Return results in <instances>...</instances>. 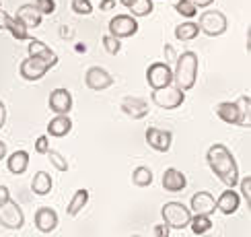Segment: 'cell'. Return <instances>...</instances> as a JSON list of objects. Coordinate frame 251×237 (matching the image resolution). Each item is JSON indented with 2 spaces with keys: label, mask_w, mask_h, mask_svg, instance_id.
<instances>
[{
  "label": "cell",
  "mask_w": 251,
  "mask_h": 237,
  "mask_svg": "<svg viewBox=\"0 0 251 237\" xmlns=\"http://www.w3.org/2000/svg\"><path fill=\"white\" fill-rule=\"evenodd\" d=\"M85 82H87V87L93 89V91H103V89H109L113 85V77L107 70H103L99 66H93V68L87 70Z\"/></svg>",
  "instance_id": "obj_11"
},
{
  "label": "cell",
  "mask_w": 251,
  "mask_h": 237,
  "mask_svg": "<svg viewBox=\"0 0 251 237\" xmlns=\"http://www.w3.org/2000/svg\"><path fill=\"white\" fill-rule=\"evenodd\" d=\"M239 204H241V196H239L233 188H228V190H225L221 196H218L216 211H221L223 214H233V212H237Z\"/></svg>",
  "instance_id": "obj_17"
},
{
  "label": "cell",
  "mask_w": 251,
  "mask_h": 237,
  "mask_svg": "<svg viewBox=\"0 0 251 237\" xmlns=\"http://www.w3.org/2000/svg\"><path fill=\"white\" fill-rule=\"evenodd\" d=\"M120 2H122V4H124V6H130V4H132V2H134V0H120Z\"/></svg>",
  "instance_id": "obj_46"
},
{
  "label": "cell",
  "mask_w": 251,
  "mask_h": 237,
  "mask_svg": "<svg viewBox=\"0 0 251 237\" xmlns=\"http://www.w3.org/2000/svg\"><path fill=\"white\" fill-rule=\"evenodd\" d=\"M31 4H33L41 15H51L56 10V2H54V0H33Z\"/></svg>",
  "instance_id": "obj_34"
},
{
  "label": "cell",
  "mask_w": 251,
  "mask_h": 237,
  "mask_svg": "<svg viewBox=\"0 0 251 237\" xmlns=\"http://www.w3.org/2000/svg\"><path fill=\"white\" fill-rule=\"evenodd\" d=\"M151 99L154 101V105H159L163 109H175V107H179L181 103L185 101V95H183L181 89H177L171 82V85H167V87L152 89Z\"/></svg>",
  "instance_id": "obj_5"
},
{
  "label": "cell",
  "mask_w": 251,
  "mask_h": 237,
  "mask_svg": "<svg viewBox=\"0 0 251 237\" xmlns=\"http://www.w3.org/2000/svg\"><path fill=\"white\" fill-rule=\"evenodd\" d=\"M190 206H192V212L194 214H206L210 216L214 211H216V200L210 192H196L190 200Z\"/></svg>",
  "instance_id": "obj_13"
},
{
  "label": "cell",
  "mask_w": 251,
  "mask_h": 237,
  "mask_svg": "<svg viewBox=\"0 0 251 237\" xmlns=\"http://www.w3.org/2000/svg\"><path fill=\"white\" fill-rule=\"evenodd\" d=\"M132 10L134 17H149L154 8V2L152 0H134V2L128 6Z\"/></svg>",
  "instance_id": "obj_30"
},
{
  "label": "cell",
  "mask_w": 251,
  "mask_h": 237,
  "mask_svg": "<svg viewBox=\"0 0 251 237\" xmlns=\"http://www.w3.org/2000/svg\"><path fill=\"white\" fill-rule=\"evenodd\" d=\"M146 80H149L151 89H161L173 82V70L165 62H154L146 70Z\"/></svg>",
  "instance_id": "obj_7"
},
{
  "label": "cell",
  "mask_w": 251,
  "mask_h": 237,
  "mask_svg": "<svg viewBox=\"0 0 251 237\" xmlns=\"http://www.w3.org/2000/svg\"><path fill=\"white\" fill-rule=\"evenodd\" d=\"M6 200H10V192L6 185H0V204H4Z\"/></svg>",
  "instance_id": "obj_39"
},
{
  "label": "cell",
  "mask_w": 251,
  "mask_h": 237,
  "mask_svg": "<svg viewBox=\"0 0 251 237\" xmlns=\"http://www.w3.org/2000/svg\"><path fill=\"white\" fill-rule=\"evenodd\" d=\"M29 56H35V58H41L44 62H48V64L54 68L58 64V56H56V52L51 50L50 46H46L44 41H39V39H31L29 41Z\"/></svg>",
  "instance_id": "obj_16"
},
{
  "label": "cell",
  "mask_w": 251,
  "mask_h": 237,
  "mask_svg": "<svg viewBox=\"0 0 251 237\" xmlns=\"http://www.w3.org/2000/svg\"><path fill=\"white\" fill-rule=\"evenodd\" d=\"M72 10L76 15H91L93 4H91V0H72Z\"/></svg>",
  "instance_id": "obj_35"
},
{
  "label": "cell",
  "mask_w": 251,
  "mask_h": 237,
  "mask_svg": "<svg viewBox=\"0 0 251 237\" xmlns=\"http://www.w3.org/2000/svg\"><path fill=\"white\" fill-rule=\"evenodd\" d=\"M192 2L196 4V6H202V8H206V6H210L214 0H192Z\"/></svg>",
  "instance_id": "obj_44"
},
{
  "label": "cell",
  "mask_w": 251,
  "mask_h": 237,
  "mask_svg": "<svg viewBox=\"0 0 251 237\" xmlns=\"http://www.w3.org/2000/svg\"><path fill=\"white\" fill-rule=\"evenodd\" d=\"M48 151H50L48 136H39V138L35 140V153H39V155H46Z\"/></svg>",
  "instance_id": "obj_37"
},
{
  "label": "cell",
  "mask_w": 251,
  "mask_h": 237,
  "mask_svg": "<svg viewBox=\"0 0 251 237\" xmlns=\"http://www.w3.org/2000/svg\"><path fill=\"white\" fill-rule=\"evenodd\" d=\"M175 10L179 13L181 17H196V13H198V6L192 2V0H177L175 2Z\"/></svg>",
  "instance_id": "obj_31"
},
{
  "label": "cell",
  "mask_w": 251,
  "mask_h": 237,
  "mask_svg": "<svg viewBox=\"0 0 251 237\" xmlns=\"http://www.w3.org/2000/svg\"><path fill=\"white\" fill-rule=\"evenodd\" d=\"M6 157V144L2 142V140H0V161H2Z\"/></svg>",
  "instance_id": "obj_45"
},
{
  "label": "cell",
  "mask_w": 251,
  "mask_h": 237,
  "mask_svg": "<svg viewBox=\"0 0 251 237\" xmlns=\"http://www.w3.org/2000/svg\"><path fill=\"white\" fill-rule=\"evenodd\" d=\"M132 237H138V235H132Z\"/></svg>",
  "instance_id": "obj_47"
},
{
  "label": "cell",
  "mask_w": 251,
  "mask_h": 237,
  "mask_svg": "<svg viewBox=\"0 0 251 237\" xmlns=\"http://www.w3.org/2000/svg\"><path fill=\"white\" fill-rule=\"evenodd\" d=\"M8 31H10V35H13L15 39H19V41H25V39H29V29L21 23V21L17 19V17H10V21H8V27H6Z\"/></svg>",
  "instance_id": "obj_29"
},
{
  "label": "cell",
  "mask_w": 251,
  "mask_h": 237,
  "mask_svg": "<svg viewBox=\"0 0 251 237\" xmlns=\"http://www.w3.org/2000/svg\"><path fill=\"white\" fill-rule=\"evenodd\" d=\"M0 225L8 231H19L25 225V214L15 200H6L4 204H0Z\"/></svg>",
  "instance_id": "obj_6"
},
{
  "label": "cell",
  "mask_w": 251,
  "mask_h": 237,
  "mask_svg": "<svg viewBox=\"0 0 251 237\" xmlns=\"http://www.w3.org/2000/svg\"><path fill=\"white\" fill-rule=\"evenodd\" d=\"M4 122H6V107H4V103L0 101V128L4 126Z\"/></svg>",
  "instance_id": "obj_42"
},
{
  "label": "cell",
  "mask_w": 251,
  "mask_h": 237,
  "mask_svg": "<svg viewBox=\"0 0 251 237\" xmlns=\"http://www.w3.org/2000/svg\"><path fill=\"white\" fill-rule=\"evenodd\" d=\"M161 214H163V221L169 229H185L192 221L190 209L179 204V202H167L161 209Z\"/></svg>",
  "instance_id": "obj_3"
},
{
  "label": "cell",
  "mask_w": 251,
  "mask_h": 237,
  "mask_svg": "<svg viewBox=\"0 0 251 237\" xmlns=\"http://www.w3.org/2000/svg\"><path fill=\"white\" fill-rule=\"evenodd\" d=\"M175 72H173V82L177 89L190 91L196 85L198 79V56L196 52H183V54L175 60Z\"/></svg>",
  "instance_id": "obj_2"
},
{
  "label": "cell",
  "mask_w": 251,
  "mask_h": 237,
  "mask_svg": "<svg viewBox=\"0 0 251 237\" xmlns=\"http://www.w3.org/2000/svg\"><path fill=\"white\" fill-rule=\"evenodd\" d=\"M239 185H241V194H243V198L247 200V206H249V198H251V178L249 175L243 180H239Z\"/></svg>",
  "instance_id": "obj_36"
},
{
  "label": "cell",
  "mask_w": 251,
  "mask_h": 237,
  "mask_svg": "<svg viewBox=\"0 0 251 237\" xmlns=\"http://www.w3.org/2000/svg\"><path fill=\"white\" fill-rule=\"evenodd\" d=\"M187 227H192V231L196 235H204L212 229V221H210V216H206V214H192V221Z\"/></svg>",
  "instance_id": "obj_27"
},
{
  "label": "cell",
  "mask_w": 251,
  "mask_h": 237,
  "mask_svg": "<svg viewBox=\"0 0 251 237\" xmlns=\"http://www.w3.org/2000/svg\"><path fill=\"white\" fill-rule=\"evenodd\" d=\"M17 19L27 29H33V27L41 25V19H44V15H41L33 4H23V6H19V10H17Z\"/></svg>",
  "instance_id": "obj_19"
},
{
  "label": "cell",
  "mask_w": 251,
  "mask_h": 237,
  "mask_svg": "<svg viewBox=\"0 0 251 237\" xmlns=\"http://www.w3.org/2000/svg\"><path fill=\"white\" fill-rule=\"evenodd\" d=\"M72 130V122L68 116H56L54 120H51L48 124V132H50V136H56V138H62V136H66V134Z\"/></svg>",
  "instance_id": "obj_22"
},
{
  "label": "cell",
  "mask_w": 251,
  "mask_h": 237,
  "mask_svg": "<svg viewBox=\"0 0 251 237\" xmlns=\"http://www.w3.org/2000/svg\"><path fill=\"white\" fill-rule=\"evenodd\" d=\"M206 159H208V165H210L212 173L226 188H235L239 184V165L233 157V153L228 151L225 144H221V142L212 144V147L208 149Z\"/></svg>",
  "instance_id": "obj_1"
},
{
  "label": "cell",
  "mask_w": 251,
  "mask_h": 237,
  "mask_svg": "<svg viewBox=\"0 0 251 237\" xmlns=\"http://www.w3.org/2000/svg\"><path fill=\"white\" fill-rule=\"evenodd\" d=\"M185 185H187V180H185V175L179 169H175V167L165 169V173H163V188L167 192H181V190H185Z\"/></svg>",
  "instance_id": "obj_18"
},
{
  "label": "cell",
  "mask_w": 251,
  "mask_h": 237,
  "mask_svg": "<svg viewBox=\"0 0 251 237\" xmlns=\"http://www.w3.org/2000/svg\"><path fill=\"white\" fill-rule=\"evenodd\" d=\"M50 109L56 113V116H68L72 109V95L66 89H56L50 93Z\"/></svg>",
  "instance_id": "obj_10"
},
{
  "label": "cell",
  "mask_w": 251,
  "mask_h": 237,
  "mask_svg": "<svg viewBox=\"0 0 251 237\" xmlns=\"http://www.w3.org/2000/svg\"><path fill=\"white\" fill-rule=\"evenodd\" d=\"M216 116L221 118L223 122L226 124H237L239 126V111H237V105L231 101H223L216 105Z\"/></svg>",
  "instance_id": "obj_23"
},
{
  "label": "cell",
  "mask_w": 251,
  "mask_h": 237,
  "mask_svg": "<svg viewBox=\"0 0 251 237\" xmlns=\"http://www.w3.org/2000/svg\"><path fill=\"white\" fill-rule=\"evenodd\" d=\"M122 111L132 120H142L149 113V101L142 97H126L122 101Z\"/></svg>",
  "instance_id": "obj_15"
},
{
  "label": "cell",
  "mask_w": 251,
  "mask_h": 237,
  "mask_svg": "<svg viewBox=\"0 0 251 237\" xmlns=\"http://www.w3.org/2000/svg\"><path fill=\"white\" fill-rule=\"evenodd\" d=\"M35 227L41 233H51L58 227V212L50 206H41L35 212Z\"/></svg>",
  "instance_id": "obj_14"
},
{
  "label": "cell",
  "mask_w": 251,
  "mask_h": 237,
  "mask_svg": "<svg viewBox=\"0 0 251 237\" xmlns=\"http://www.w3.org/2000/svg\"><path fill=\"white\" fill-rule=\"evenodd\" d=\"M113 6H116V0H101V4H99L101 10H111Z\"/></svg>",
  "instance_id": "obj_41"
},
{
  "label": "cell",
  "mask_w": 251,
  "mask_h": 237,
  "mask_svg": "<svg viewBox=\"0 0 251 237\" xmlns=\"http://www.w3.org/2000/svg\"><path fill=\"white\" fill-rule=\"evenodd\" d=\"M132 184L138 185V188H149V185L152 184V171L149 167H144V165L136 167L134 173H132Z\"/></svg>",
  "instance_id": "obj_28"
},
{
  "label": "cell",
  "mask_w": 251,
  "mask_h": 237,
  "mask_svg": "<svg viewBox=\"0 0 251 237\" xmlns=\"http://www.w3.org/2000/svg\"><path fill=\"white\" fill-rule=\"evenodd\" d=\"M87 202H89V190H76L75 196L70 198V204H68L66 212H68L70 216H76L82 209H85Z\"/></svg>",
  "instance_id": "obj_26"
},
{
  "label": "cell",
  "mask_w": 251,
  "mask_h": 237,
  "mask_svg": "<svg viewBox=\"0 0 251 237\" xmlns=\"http://www.w3.org/2000/svg\"><path fill=\"white\" fill-rule=\"evenodd\" d=\"M29 167V153L27 151H17L8 157V171L15 175H23Z\"/></svg>",
  "instance_id": "obj_21"
},
{
  "label": "cell",
  "mask_w": 251,
  "mask_h": 237,
  "mask_svg": "<svg viewBox=\"0 0 251 237\" xmlns=\"http://www.w3.org/2000/svg\"><path fill=\"white\" fill-rule=\"evenodd\" d=\"M204 237H210V235H204Z\"/></svg>",
  "instance_id": "obj_48"
},
{
  "label": "cell",
  "mask_w": 251,
  "mask_h": 237,
  "mask_svg": "<svg viewBox=\"0 0 251 237\" xmlns=\"http://www.w3.org/2000/svg\"><path fill=\"white\" fill-rule=\"evenodd\" d=\"M138 31V21L130 15H116L109 21V35L124 39V37H132Z\"/></svg>",
  "instance_id": "obj_8"
},
{
  "label": "cell",
  "mask_w": 251,
  "mask_h": 237,
  "mask_svg": "<svg viewBox=\"0 0 251 237\" xmlns=\"http://www.w3.org/2000/svg\"><path fill=\"white\" fill-rule=\"evenodd\" d=\"M198 33H200V29H198V23H194V21H185V23L175 27V37L179 41H192L198 37Z\"/></svg>",
  "instance_id": "obj_25"
},
{
  "label": "cell",
  "mask_w": 251,
  "mask_h": 237,
  "mask_svg": "<svg viewBox=\"0 0 251 237\" xmlns=\"http://www.w3.org/2000/svg\"><path fill=\"white\" fill-rule=\"evenodd\" d=\"M51 188H54V180H51V175L48 171H37L33 175V182H31V190H33V194L46 196V194L51 192Z\"/></svg>",
  "instance_id": "obj_20"
},
{
  "label": "cell",
  "mask_w": 251,
  "mask_h": 237,
  "mask_svg": "<svg viewBox=\"0 0 251 237\" xmlns=\"http://www.w3.org/2000/svg\"><path fill=\"white\" fill-rule=\"evenodd\" d=\"M146 142L149 147L159 151V153H167L171 149L173 142V134L169 130H161V128H149L146 130Z\"/></svg>",
  "instance_id": "obj_12"
},
{
  "label": "cell",
  "mask_w": 251,
  "mask_h": 237,
  "mask_svg": "<svg viewBox=\"0 0 251 237\" xmlns=\"http://www.w3.org/2000/svg\"><path fill=\"white\" fill-rule=\"evenodd\" d=\"M226 27H228L226 17L221 13V10H204L200 15V19H198V29L208 37L223 35L226 31Z\"/></svg>",
  "instance_id": "obj_4"
},
{
  "label": "cell",
  "mask_w": 251,
  "mask_h": 237,
  "mask_svg": "<svg viewBox=\"0 0 251 237\" xmlns=\"http://www.w3.org/2000/svg\"><path fill=\"white\" fill-rule=\"evenodd\" d=\"M152 231H154V233H152L154 237H169V227H167L165 223H161V225H156V227H154V229H152Z\"/></svg>",
  "instance_id": "obj_38"
},
{
  "label": "cell",
  "mask_w": 251,
  "mask_h": 237,
  "mask_svg": "<svg viewBox=\"0 0 251 237\" xmlns=\"http://www.w3.org/2000/svg\"><path fill=\"white\" fill-rule=\"evenodd\" d=\"M50 68L51 66L41 58L29 56V58H25L23 62H21V77H23L25 80H39L41 77H46V72Z\"/></svg>",
  "instance_id": "obj_9"
},
{
  "label": "cell",
  "mask_w": 251,
  "mask_h": 237,
  "mask_svg": "<svg viewBox=\"0 0 251 237\" xmlns=\"http://www.w3.org/2000/svg\"><path fill=\"white\" fill-rule=\"evenodd\" d=\"M103 48L107 50V54H111V56H116L118 52L122 50V44H120V39L118 37H113V35H103Z\"/></svg>",
  "instance_id": "obj_32"
},
{
  "label": "cell",
  "mask_w": 251,
  "mask_h": 237,
  "mask_svg": "<svg viewBox=\"0 0 251 237\" xmlns=\"http://www.w3.org/2000/svg\"><path fill=\"white\" fill-rule=\"evenodd\" d=\"M235 105H237V111H239V126L249 128L251 126V118H249V113H251V97L249 95H241L235 101Z\"/></svg>",
  "instance_id": "obj_24"
},
{
  "label": "cell",
  "mask_w": 251,
  "mask_h": 237,
  "mask_svg": "<svg viewBox=\"0 0 251 237\" xmlns=\"http://www.w3.org/2000/svg\"><path fill=\"white\" fill-rule=\"evenodd\" d=\"M165 52H167V58H169V62L177 60V58H175V52H173V46L167 44V46H165ZM169 62H167V64H169Z\"/></svg>",
  "instance_id": "obj_43"
},
{
  "label": "cell",
  "mask_w": 251,
  "mask_h": 237,
  "mask_svg": "<svg viewBox=\"0 0 251 237\" xmlns=\"http://www.w3.org/2000/svg\"><path fill=\"white\" fill-rule=\"evenodd\" d=\"M8 21H10V15L4 13V10H0V29H6L8 27Z\"/></svg>",
  "instance_id": "obj_40"
},
{
  "label": "cell",
  "mask_w": 251,
  "mask_h": 237,
  "mask_svg": "<svg viewBox=\"0 0 251 237\" xmlns=\"http://www.w3.org/2000/svg\"><path fill=\"white\" fill-rule=\"evenodd\" d=\"M46 155L50 157L51 165H54V167H56L58 171H68V163H66V159L62 157V155H60L58 151H48Z\"/></svg>",
  "instance_id": "obj_33"
}]
</instances>
